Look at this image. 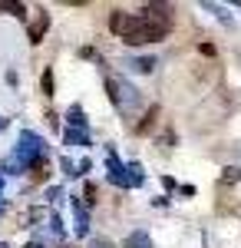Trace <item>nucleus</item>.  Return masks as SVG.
Instances as JSON below:
<instances>
[{"label":"nucleus","instance_id":"obj_1","mask_svg":"<svg viewBox=\"0 0 241 248\" xmlns=\"http://www.w3.org/2000/svg\"><path fill=\"white\" fill-rule=\"evenodd\" d=\"M109 30L116 37H122L129 46L155 43L172 33V7L168 3H149L146 14H126V10H112Z\"/></svg>","mask_w":241,"mask_h":248},{"label":"nucleus","instance_id":"obj_2","mask_svg":"<svg viewBox=\"0 0 241 248\" xmlns=\"http://www.w3.org/2000/svg\"><path fill=\"white\" fill-rule=\"evenodd\" d=\"M43 162H46V139L30 133V129H23L17 139V149L3 159V172L7 175H20V172H33Z\"/></svg>","mask_w":241,"mask_h":248},{"label":"nucleus","instance_id":"obj_3","mask_svg":"<svg viewBox=\"0 0 241 248\" xmlns=\"http://www.w3.org/2000/svg\"><path fill=\"white\" fill-rule=\"evenodd\" d=\"M106 90H109L112 106H116L122 116H129V109H136V106H139V90L132 86L129 79H122V77H116V73H109V77H106Z\"/></svg>","mask_w":241,"mask_h":248},{"label":"nucleus","instance_id":"obj_4","mask_svg":"<svg viewBox=\"0 0 241 248\" xmlns=\"http://www.w3.org/2000/svg\"><path fill=\"white\" fill-rule=\"evenodd\" d=\"M46 30H50V14H46V10H37V20H33V23H30V30H27V33H30V43H33V46L43 43Z\"/></svg>","mask_w":241,"mask_h":248},{"label":"nucleus","instance_id":"obj_5","mask_svg":"<svg viewBox=\"0 0 241 248\" xmlns=\"http://www.w3.org/2000/svg\"><path fill=\"white\" fill-rule=\"evenodd\" d=\"M73 222H76V225H73V229H76V238H83V235L90 232V215H86V205H83L76 195H73Z\"/></svg>","mask_w":241,"mask_h":248},{"label":"nucleus","instance_id":"obj_6","mask_svg":"<svg viewBox=\"0 0 241 248\" xmlns=\"http://www.w3.org/2000/svg\"><path fill=\"white\" fill-rule=\"evenodd\" d=\"M63 142H66V146H93V139H90L86 129H66V133H63Z\"/></svg>","mask_w":241,"mask_h":248},{"label":"nucleus","instance_id":"obj_7","mask_svg":"<svg viewBox=\"0 0 241 248\" xmlns=\"http://www.w3.org/2000/svg\"><path fill=\"white\" fill-rule=\"evenodd\" d=\"M66 119H70V129H86V113H83L79 103H73V106L66 109Z\"/></svg>","mask_w":241,"mask_h":248},{"label":"nucleus","instance_id":"obj_8","mask_svg":"<svg viewBox=\"0 0 241 248\" xmlns=\"http://www.w3.org/2000/svg\"><path fill=\"white\" fill-rule=\"evenodd\" d=\"M155 119H159V106H149L146 116H142V123L136 126V133H139V136H149V133H152V126H155Z\"/></svg>","mask_w":241,"mask_h":248},{"label":"nucleus","instance_id":"obj_9","mask_svg":"<svg viewBox=\"0 0 241 248\" xmlns=\"http://www.w3.org/2000/svg\"><path fill=\"white\" fill-rule=\"evenodd\" d=\"M122 248H152V238H149V232H132V235H126Z\"/></svg>","mask_w":241,"mask_h":248},{"label":"nucleus","instance_id":"obj_10","mask_svg":"<svg viewBox=\"0 0 241 248\" xmlns=\"http://www.w3.org/2000/svg\"><path fill=\"white\" fill-rule=\"evenodd\" d=\"M0 14H10V17H27V7L17 3V0H0Z\"/></svg>","mask_w":241,"mask_h":248},{"label":"nucleus","instance_id":"obj_11","mask_svg":"<svg viewBox=\"0 0 241 248\" xmlns=\"http://www.w3.org/2000/svg\"><path fill=\"white\" fill-rule=\"evenodd\" d=\"M129 70H136V73H152V70H155V60H152V57L129 60Z\"/></svg>","mask_w":241,"mask_h":248},{"label":"nucleus","instance_id":"obj_12","mask_svg":"<svg viewBox=\"0 0 241 248\" xmlns=\"http://www.w3.org/2000/svg\"><path fill=\"white\" fill-rule=\"evenodd\" d=\"M202 10H208V14H215V17L222 20L225 27H231V23H235V20H231L228 14H225V7H218V3H202Z\"/></svg>","mask_w":241,"mask_h":248},{"label":"nucleus","instance_id":"obj_13","mask_svg":"<svg viewBox=\"0 0 241 248\" xmlns=\"http://www.w3.org/2000/svg\"><path fill=\"white\" fill-rule=\"evenodd\" d=\"M40 86H43V93H46V96H53V90H56V83H53V70H43V79H40Z\"/></svg>","mask_w":241,"mask_h":248},{"label":"nucleus","instance_id":"obj_14","mask_svg":"<svg viewBox=\"0 0 241 248\" xmlns=\"http://www.w3.org/2000/svg\"><path fill=\"white\" fill-rule=\"evenodd\" d=\"M222 182H241V166H228L222 175Z\"/></svg>","mask_w":241,"mask_h":248},{"label":"nucleus","instance_id":"obj_15","mask_svg":"<svg viewBox=\"0 0 241 248\" xmlns=\"http://www.w3.org/2000/svg\"><path fill=\"white\" fill-rule=\"evenodd\" d=\"M60 169H63V175H76V166H73V159H70V155H63V159H60Z\"/></svg>","mask_w":241,"mask_h":248},{"label":"nucleus","instance_id":"obj_16","mask_svg":"<svg viewBox=\"0 0 241 248\" xmlns=\"http://www.w3.org/2000/svg\"><path fill=\"white\" fill-rule=\"evenodd\" d=\"M60 195H63V189H60V186H50V189H46V202H56Z\"/></svg>","mask_w":241,"mask_h":248},{"label":"nucleus","instance_id":"obj_17","mask_svg":"<svg viewBox=\"0 0 241 248\" xmlns=\"http://www.w3.org/2000/svg\"><path fill=\"white\" fill-rule=\"evenodd\" d=\"M90 169H93V159H79V169H76V175H86Z\"/></svg>","mask_w":241,"mask_h":248},{"label":"nucleus","instance_id":"obj_18","mask_svg":"<svg viewBox=\"0 0 241 248\" xmlns=\"http://www.w3.org/2000/svg\"><path fill=\"white\" fill-rule=\"evenodd\" d=\"M90 248H116L109 242V238H93V242H90Z\"/></svg>","mask_w":241,"mask_h":248},{"label":"nucleus","instance_id":"obj_19","mask_svg":"<svg viewBox=\"0 0 241 248\" xmlns=\"http://www.w3.org/2000/svg\"><path fill=\"white\" fill-rule=\"evenodd\" d=\"M40 218H46V209H30V222H40Z\"/></svg>","mask_w":241,"mask_h":248},{"label":"nucleus","instance_id":"obj_20","mask_svg":"<svg viewBox=\"0 0 241 248\" xmlns=\"http://www.w3.org/2000/svg\"><path fill=\"white\" fill-rule=\"evenodd\" d=\"M96 192H99V189H96L93 182H90V186H86V202H96Z\"/></svg>","mask_w":241,"mask_h":248},{"label":"nucleus","instance_id":"obj_21","mask_svg":"<svg viewBox=\"0 0 241 248\" xmlns=\"http://www.w3.org/2000/svg\"><path fill=\"white\" fill-rule=\"evenodd\" d=\"M46 123H50V129H56V126H60V119H56V113H46Z\"/></svg>","mask_w":241,"mask_h":248},{"label":"nucleus","instance_id":"obj_22","mask_svg":"<svg viewBox=\"0 0 241 248\" xmlns=\"http://www.w3.org/2000/svg\"><path fill=\"white\" fill-rule=\"evenodd\" d=\"M0 129H7V119H0Z\"/></svg>","mask_w":241,"mask_h":248},{"label":"nucleus","instance_id":"obj_23","mask_svg":"<svg viewBox=\"0 0 241 248\" xmlns=\"http://www.w3.org/2000/svg\"><path fill=\"white\" fill-rule=\"evenodd\" d=\"M0 192H3V175H0Z\"/></svg>","mask_w":241,"mask_h":248},{"label":"nucleus","instance_id":"obj_24","mask_svg":"<svg viewBox=\"0 0 241 248\" xmlns=\"http://www.w3.org/2000/svg\"><path fill=\"white\" fill-rule=\"evenodd\" d=\"M0 248H10V245H7V242H0Z\"/></svg>","mask_w":241,"mask_h":248},{"label":"nucleus","instance_id":"obj_25","mask_svg":"<svg viewBox=\"0 0 241 248\" xmlns=\"http://www.w3.org/2000/svg\"><path fill=\"white\" fill-rule=\"evenodd\" d=\"M0 212H3V199H0Z\"/></svg>","mask_w":241,"mask_h":248}]
</instances>
